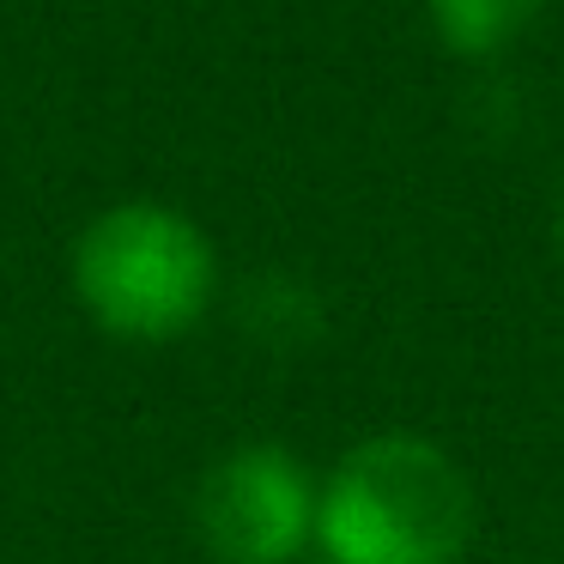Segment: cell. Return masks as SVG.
<instances>
[{
    "label": "cell",
    "instance_id": "cell-6",
    "mask_svg": "<svg viewBox=\"0 0 564 564\" xmlns=\"http://www.w3.org/2000/svg\"><path fill=\"white\" fill-rule=\"evenodd\" d=\"M558 243H564V207H558Z\"/></svg>",
    "mask_w": 564,
    "mask_h": 564
},
{
    "label": "cell",
    "instance_id": "cell-2",
    "mask_svg": "<svg viewBox=\"0 0 564 564\" xmlns=\"http://www.w3.org/2000/svg\"><path fill=\"white\" fill-rule=\"evenodd\" d=\"M74 297L110 340L171 346L219 297L213 237L164 200H116L74 243Z\"/></svg>",
    "mask_w": 564,
    "mask_h": 564
},
{
    "label": "cell",
    "instance_id": "cell-4",
    "mask_svg": "<svg viewBox=\"0 0 564 564\" xmlns=\"http://www.w3.org/2000/svg\"><path fill=\"white\" fill-rule=\"evenodd\" d=\"M237 322H243V334L256 346L292 358V352H310V346L328 334V304H322V292L304 285L297 273H261L243 292Z\"/></svg>",
    "mask_w": 564,
    "mask_h": 564
},
{
    "label": "cell",
    "instance_id": "cell-1",
    "mask_svg": "<svg viewBox=\"0 0 564 564\" xmlns=\"http://www.w3.org/2000/svg\"><path fill=\"white\" fill-rule=\"evenodd\" d=\"M474 522L467 467L419 431L352 443L316 486L322 564H462Z\"/></svg>",
    "mask_w": 564,
    "mask_h": 564
},
{
    "label": "cell",
    "instance_id": "cell-3",
    "mask_svg": "<svg viewBox=\"0 0 564 564\" xmlns=\"http://www.w3.org/2000/svg\"><path fill=\"white\" fill-rule=\"evenodd\" d=\"M195 534L219 564H297L316 546V479L285 443H237L200 474Z\"/></svg>",
    "mask_w": 564,
    "mask_h": 564
},
{
    "label": "cell",
    "instance_id": "cell-5",
    "mask_svg": "<svg viewBox=\"0 0 564 564\" xmlns=\"http://www.w3.org/2000/svg\"><path fill=\"white\" fill-rule=\"evenodd\" d=\"M546 0H425V19L437 43L462 62H491L503 55L528 25L540 19Z\"/></svg>",
    "mask_w": 564,
    "mask_h": 564
}]
</instances>
